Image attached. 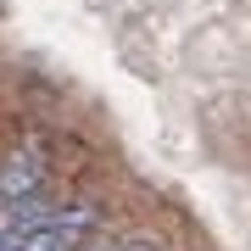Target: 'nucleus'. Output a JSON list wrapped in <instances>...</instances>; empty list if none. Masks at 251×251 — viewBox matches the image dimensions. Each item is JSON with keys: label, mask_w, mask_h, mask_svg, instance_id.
Instances as JSON below:
<instances>
[{"label": "nucleus", "mask_w": 251, "mask_h": 251, "mask_svg": "<svg viewBox=\"0 0 251 251\" xmlns=\"http://www.w3.org/2000/svg\"><path fill=\"white\" fill-rule=\"evenodd\" d=\"M56 190H62V179H56V123L23 117L0 140V206L56 196Z\"/></svg>", "instance_id": "obj_1"}, {"label": "nucleus", "mask_w": 251, "mask_h": 251, "mask_svg": "<svg viewBox=\"0 0 251 251\" xmlns=\"http://www.w3.org/2000/svg\"><path fill=\"white\" fill-rule=\"evenodd\" d=\"M56 179L62 190H78V184H95L106 179V151L84 134V128H56Z\"/></svg>", "instance_id": "obj_2"}]
</instances>
